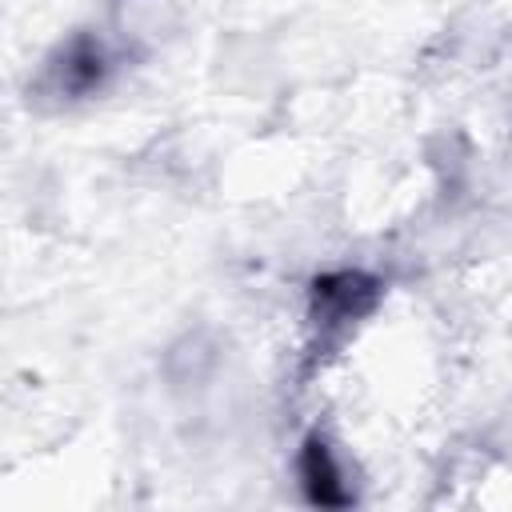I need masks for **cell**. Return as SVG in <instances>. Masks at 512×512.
<instances>
[{
  "mask_svg": "<svg viewBox=\"0 0 512 512\" xmlns=\"http://www.w3.org/2000/svg\"><path fill=\"white\" fill-rule=\"evenodd\" d=\"M380 288L372 276L364 272H328L312 284V320L324 328V332H336V328H348L356 324L360 316L372 312Z\"/></svg>",
  "mask_w": 512,
  "mask_h": 512,
  "instance_id": "1",
  "label": "cell"
},
{
  "mask_svg": "<svg viewBox=\"0 0 512 512\" xmlns=\"http://www.w3.org/2000/svg\"><path fill=\"white\" fill-rule=\"evenodd\" d=\"M104 76H108V52H104V44H100L96 36H88V32L72 36V40L56 52V60L48 64V84H52L60 96H68V100L92 96V92L104 84Z\"/></svg>",
  "mask_w": 512,
  "mask_h": 512,
  "instance_id": "2",
  "label": "cell"
},
{
  "mask_svg": "<svg viewBox=\"0 0 512 512\" xmlns=\"http://www.w3.org/2000/svg\"><path fill=\"white\" fill-rule=\"evenodd\" d=\"M300 484H304V496L312 504H324V508H340V504L352 500V492L344 484V472H340L332 448L320 436H308L304 448H300Z\"/></svg>",
  "mask_w": 512,
  "mask_h": 512,
  "instance_id": "3",
  "label": "cell"
}]
</instances>
